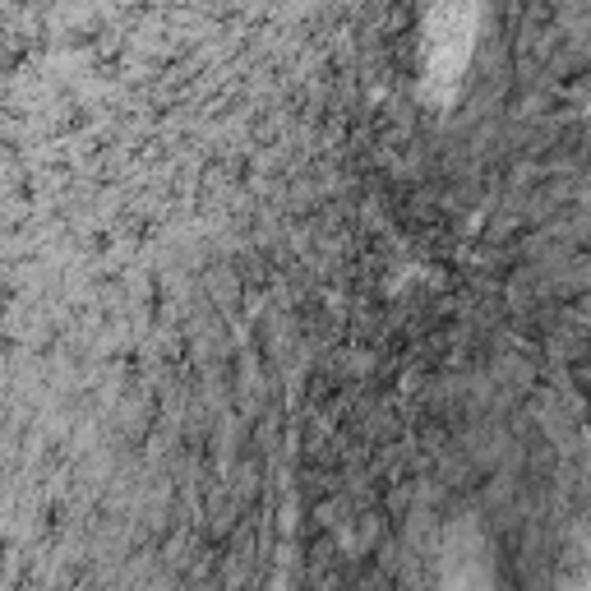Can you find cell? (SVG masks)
<instances>
[{
	"instance_id": "1",
	"label": "cell",
	"mask_w": 591,
	"mask_h": 591,
	"mask_svg": "<svg viewBox=\"0 0 591 591\" xmlns=\"http://www.w3.org/2000/svg\"><path fill=\"white\" fill-rule=\"evenodd\" d=\"M481 0H425V93L439 107L458 97L476 51Z\"/></svg>"
}]
</instances>
